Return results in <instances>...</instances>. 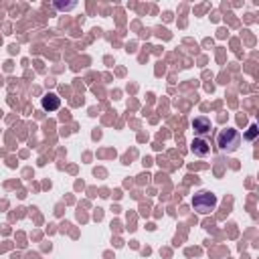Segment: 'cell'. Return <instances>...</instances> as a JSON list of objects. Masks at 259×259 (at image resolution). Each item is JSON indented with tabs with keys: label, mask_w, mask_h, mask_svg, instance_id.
Returning a JSON list of instances; mask_svg holds the SVG:
<instances>
[{
	"label": "cell",
	"mask_w": 259,
	"mask_h": 259,
	"mask_svg": "<svg viewBox=\"0 0 259 259\" xmlns=\"http://www.w3.org/2000/svg\"><path fill=\"white\" fill-rule=\"evenodd\" d=\"M214 206H217V196L208 190H200L192 198V208L200 214H208L210 210H214Z\"/></svg>",
	"instance_id": "7a4b0ae2"
},
{
	"label": "cell",
	"mask_w": 259,
	"mask_h": 259,
	"mask_svg": "<svg viewBox=\"0 0 259 259\" xmlns=\"http://www.w3.org/2000/svg\"><path fill=\"white\" fill-rule=\"evenodd\" d=\"M190 152H192L194 156H198V158H204V156L210 154V144H208L204 138H194V140L190 142Z\"/></svg>",
	"instance_id": "277c9868"
},
{
	"label": "cell",
	"mask_w": 259,
	"mask_h": 259,
	"mask_svg": "<svg viewBox=\"0 0 259 259\" xmlns=\"http://www.w3.org/2000/svg\"><path fill=\"white\" fill-rule=\"evenodd\" d=\"M42 109H47V111H55V109H59V105H61V99L55 95V93H47L45 97H42Z\"/></svg>",
	"instance_id": "5b68a950"
},
{
	"label": "cell",
	"mask_w": 259,
	"mask_h": 259,
	"mask_svg": "<svg viewBox=\"0 0 259 259\" xmlns=\"http://www.w3.org/2000/svg\"><path fill=\"white\" fill-rule=\"evenodd\" d=\"M255 136H257V125H255V123H253V125H251V127H249V132H247V140H253V138H255Z\"/></svg>",
	"instance_id": "8992f818"
},
{
	"label": "cell",
	"mask_w": 259,
	"mask_h": 259,
	"mask_svg": "<svg viewBox=\"0 0 259 259\" xmlns=\"http://www.w3.org/2000/svg\"><path fill=\"white\" fill-rule=\"evenodd\" d=\"M217 146H219L221 152L231 154V152L239 150V146H241V134L237 130H233V127L221 130L219 136H217Z\"/></svg>",
	"instance_id": "6da1fadb"
},
{
	"label": "cell",
	"mask_w": 259,
	"mask_h": 259,
	"mask_svg": "<svg viewBox=\"0 0 259 259\" xmlns=\"http://www.w3.org/2000/svg\"><path fill=\"white\" fill-rule=\"evenodd\" d=\"M210 127H212V123H210V119L206 115H198V117L192 119V130H194V134L198 138H204L206 134H210Z\"/></svg>",
	"instance_id": "3957f363"
}]
</instances>
